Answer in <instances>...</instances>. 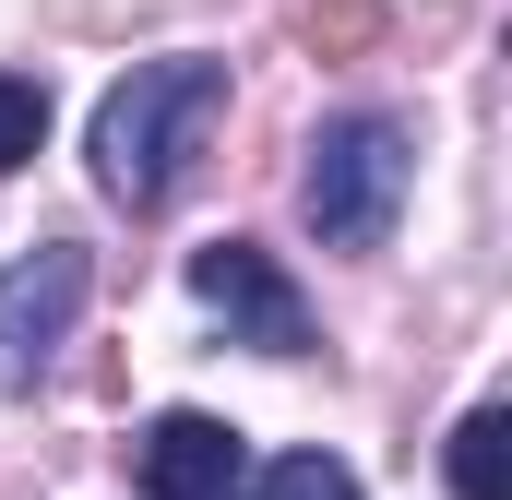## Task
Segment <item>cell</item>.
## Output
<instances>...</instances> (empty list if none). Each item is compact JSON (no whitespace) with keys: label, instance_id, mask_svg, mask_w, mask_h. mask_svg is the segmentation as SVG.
I'll list each match as a JSON object with an SVG mask.
<instances>
[{"label":"cell","instance_id":"1","mask_svg":"<svg viewBox=\"0 0 512 500\" xmlns=\"http://www.w3.org/2000/svg\"><path fill=\"white\" fill-rule=\"evenodd\" d=\"M215 120H227V60H131L96 96V179H108V203L155 215L191 179Z\"/></svg>","mask_w":512,"mask_h":500},{"label":"cell","instance_id":"2","mask_svg":"<svg viewBox=\"0 0 512 500\" xmlns=\"http://www.w3.org/2000/svg\"><path fill=\"white\" fill-rule=\"evenodd\" d=\"M405 131L382 108H346V120L310 131V179H298V215H310V239L322 250H382L393 215H405Z\"/></svg>","mask_w":512,"mask_h":500},{"label":"cell","instance_id":"3","mask_svg":"<svg viewBox=\"0 0 512 500\" xmlns=\"http://www.w3.org/2000/svg\"><path fill=\"white\" fill-rule=\"evenodd\" d=\"M84 298H96V262L72 239H36L24 262H0V393H24V381L72 346Z\"/></svg>","mask_w":512,"mask_h":500},{"label":"cell","instance_id":"4","mask_svg":"<svg viewBox=\"0 0 512 500\" xmlns=\"http://www.w3.org/2000/svg\"><path fill=\"white\" fill-rule=\"evenodd\" d=\"M191 298H203L239 346H262V358H298V346H310V298H298L286 262L251 250V239H203L191 250Z\"/></svg>","mask_w":512,"mask_h":500},{"label":"cell","instance_id":"5","mask_svg":"<svg viewBox=\"0 0 512 500\" xmlns=\"http://www.w3.org/2000/svg\"><path fill=\"white\" fill-rule=\"evenodd\" d=\"M131 477H143V500H227L251 477V441H239L227 417H203V405H167V417L131 441Z\"/></svg>","mask_w":512,"mask_h":500},{"label":"cell","instance_id":"6","mask_svg":"<svg viewBox=\"0 0 512 500\" xmlns=\"http://www.w3.org/2000/svg\"><path fill=\"white\" fill-rule=\"evenodd\" d=\"M251 500H358V465L346 453H274L251 477Z\"/></svg>","mask_w":512,"mask_h":500},{"label":"cell","instance_id":"7","mask_svg":"<svg viewBox=\"0 0 512 500\" xmlns=\"http://www.w3.org/2000/svg\"><path fill=\"white\" fill-rule=\"evenodd\" d=\"M501 441H512L501 405H477V417L453 429V500H501Z\"/></svg>","mask_w":512,"mask_h":500},{"label":"cell","instance_id":"8","mask_svg":"<svg viewBox=\"0 0 512 500\" xmlns=\"http://www.w3.org/2000/svg\"><path fill=\"white\" fill-rule=\"evenodd\" d=\"M36 143H48V84H36V72H0V179H12Z\"/></svg>","mask_w":512,"mask_h":500}]
</instances>
